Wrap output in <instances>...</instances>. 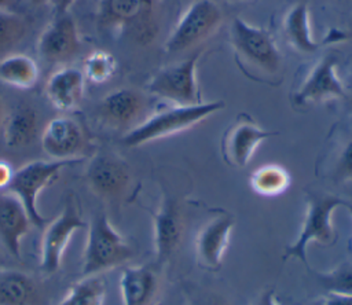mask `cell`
Wrapping results in <instances>:
<instances>
[{"mask_svg":"<svg viewBox=\"0 0 352 305\" xmlns=\"http://www.w3.org/2000/svg\"><path fill=\"white\" fill-rule=\"evenodd\" d=\"M346 209H348V212L351 213V216H352V203H349V202H345V205H344Z\"/></svg>","mask_w":352,"mask_h":305,"instance_id":"40","label":"cell"},{"mask_svg":"<svg viewBox=\"0 0 352 305\" xmlns=\"http://www.w3.org/2000/svg\"><path fill=\"white\" fill-rule=\"evenodd\" d=\"M85 76L77 67H62L54 71L45 84V95L54 107L69 111L82 99Z\"/></svg>","mask_w":352,"mask_h":305,"instance_id":"20","label":"cell"},{"mask_svg":"<svg viewBox=\"0 0 352 305\" xmlns=\"http://www.w3.org/2000/svg\"><path fill=\"white\" fill-rule=\"evenodd\" d=\"M10 3H11V0H0V10H6Z\"/></svg>","mask_w":352,"mask_h":305,"instance_id":"37","label":"cell"},{"mask_svg":"<svg viewBox=\"0 0 352 305\" xmlns=\"http://www.w3.org/2000/svg\"><path fill=\"white\" fill-rule=\"evenodd\" d=\"M26 21L8 10H0V54L8 52L26 34Z\"/></svg>","mask_w":352,"mask_h":305,"instance_id":"28","label":"cell"},{"mask_svg":"<svg viewBox=\"0 0 352 305\" xmlns=\"http://www.w3.org/2000/svg\"><path fill=\"white\" fill-rule=\"evenodd\" d=\"M224 106L226 103L223 100H213L187 106L173 104L172 107L154 111L122 136V144L126 147H138L183 132L220 111Z\"/></svg>","mask_w":352,"mask_h":305,"instance_id":"1","label":"cell"},{"mask_svg":"<svg viewBox=\"0 0 352 305\" xmlns=\"http://www.w3.org/2000/svg\"><path fill=\"white\" fill-rule=\"evenodd\" d=\"M36 60L26 54H10L0 59V81L18 89H29L38 80Z\"/></svg>","mask_w":352,"mask_h":305,"instance_id":"24","label":"cell"},{"mask_svg":"<svg viewBox=\"0 0 352 305\" xmlns=\"http://www.w3.org/2000/svg\"><path fill=\"white\" fill-rule=\"evenodd\" d=\"M320 283L329 293L352 294V264L342 262L331 272L319 275Z\"/></svg>","mask_w":352,"mask_h":305,"instance_id":"29","label":"cell"},{"mask_svg":"<svg viewBox=\"0 0 352 305\" xmlns=\"http://www.w3.org/2000/svg\"><path fill=\"white\" fill-rule=\"evenodd\" d=\"M333 177L341 183H352V137L341 146L336 157Z\"/></svg>","mask_w":352,"mask_h":305,"instance_id":"30","label":"cell"},{"mask_svg":"<svg viewBox=\"0 0 352 305\" xmlns=\"http://www.w3.org/2000/svg\"><path fill=\"white\" fill-rule=\"evenodd\" d=\"M14 174V169L11 168V165L7 161L0 159V190L8 187L11 179Z\"/></svg>","mask_w":352,"mask_h":305,"instance_id":"33","label":"cell"},{"mask_svg":"<svg viewBox=\"0 0 352 305\" xmlns=\"http://www.w3.org/2000/svg\"><path fill=\"white\" fill-rule=\"evenodd\" d=\"M32 221L22 202L11 192L0 195V243L14 257L21 256V243Z\"/></svg>","mask_w":352,"mask_h":305,"instance_id":"18","label":"cell"},{"mask_svg":"<svg viewBox=\"0 0 352 305\" xmlns=\"http://www.w3.org/2000/svg\"><path fill=\"white\" fill-rule=\"evenodd\" d=\"M188 305H232V304L223 294L205 290L194 294L190 298Z\"/></svg>","mask_w":352,"mask_h":305,"instance_id":"31","label":"cell"},{"mask_svg":"<svg viewBox=\"0 0 352 305\" xmlns=\"http://www.w3.org/2000/svg\"><path fill=\"white\" fill-rule=\"evenodd\" d=\"M3 122V100H1V95H0V125Z\"/></svg>","mask_w":352,"mask_h":305,"instance_id":"39","label":"cell"},{"mask_svg":"<svg viewBox=\"0 0 352 305\" xmlns=\"http://www.w3.org/2000/svg\"><path fill=\"white\" fill-rule=\"evenodd\" d=\"M253 305H282V304H279V301L276 300L274 290L268 289L260 294V297L256 300Z\"/></svg>","mask_w":352,"mask_h":305,"instance_id":"34","label":"cell"},{"mask_svg":"<svg viewBox=\"0 0 352 305\" xmlns=\"http://www.w3.org/2000/svg\"><path fill=\"white\" fill-rule=\"evenodd\" d=\"M221 23V11L213 0H195L180 15L172 29L165 51L180 54L190 51L210 37Z\"/></svg>","mask_w":352,"mask_h":305,"instance_id":"6","label":"cell"},{"mask_svg":"<svg viewBox=\"0 0 352 305\" xmlns=\"http://www.w3.org/2000/svg\"><path fill=\"white\" fill-rule=\"evenodd\" d=\"M346 201L336 195H311L307 201L305 216L301 225V229L296 240L285 249L283 260L298 258L305 265L307 260V247L311 242L319 243L323 246H330L337 239V232L333 225V212L338 206H344Z\"/></svg>","mask_w":352,"mask_h":305,"instance_id":"3","label":"cell"},{"mask_svg":"<svg viewBox=\"0 0 352 305\" xmlns=\"http://www.w3.org/2000/svg\"><path fill=\"white\" fill-rule=\"evenodd\" d=\"M201 52L197 51L184 60L169 65L157 71L147 84L151 95L172 102L173 104L187 106L201 103L197 82V65Z\"/></svg>","mask_w":352,"mask_h":305,"instance_id":"7","label":"cell"},{"mask_svg":"<svg viewBox=\"0 0 352 305\" xmlns=\"http://www.w3.org/2000/svg\"><path fill=\"white\" fill-rule=\"evenodd\" d=\"M184 214L175 198L165 196L153 214L154 249L158 262H166L180 247L184 235Z\"/></svg>","mask_w":352,"mask_h":305,"instance_id":"15","label":"cell"},{"mask_svg":"<svg viewBox=\"0 0 352 305\" xmlns=\"http://www.w3.org/2000/svg\"><path fill=\"white\" fill-rule=\"evenodd\" d=\"M41 147L55 161H77L85 148V135L74 118L55 117L43 131Z\"/></svg>","mask_w":352,"mask_h":305,"instance_id":"14","label":"cell"},{"mask_svg":"<svg viewBox=\"0 0 352 305\" xmlns=\"http://www.w3.org/2000/svg\"><path fill=\"white\" fill-rule=\"evenodd\" d=\"M322 305H352V294L329 293Z\"/></svg>","mask_w":352,"mask_h":305,"instance_id":"32","label":"cell"},{"mask_svg":"<svg viewBox=\"0 0 352 305\" xmlns=\"http://www.w3.org/2000/svg\"><path fill=\"white\" fill-rule=\"evenodd\" d=\"M234 225V217L227 213L216 216L202 225L194 245L199 267L208 271H217L221 267Z\"/></svg>","mask_w":352,"mask_h":305,"instance_id":"17","label":"cell"},{"mask_svg":"<svg viewBox=\"0 0 352 305\" xmlns=\"http://www.w3.org/2000/svg\"><path fill=\"white\" fill-rule=\"evenodd\" d=\"M132 246L118 234L104 213L96 214L88 229L82 258L84 276L99 275L132 260Z\"/></svg>","mask_w":352,"mask_h":305,"instance_id":"2","label":"cell"},{"mask_svg":"<svg viewBox=\"0 0 352 305\" xmlns=\"http://www.w3.org/2000/svg\"><path fill=\"white\" fill-rule=\"evenodd\" d=\"M282 34L285 41L300 54H314L326 44L338 43L346 38V34L342 30L331 29L324 38L316 41L311 32L309 10L305 0L297 1L287 10L282 21Z\"/></svg>","mask_w":352,"mask_h":305,"instance_id":"12","label":"cell"},{"mask_svg":"<svg viewBox=\"0 0 352 305\" xmlns=\"http://www.w3.org/2000/svg\"><path fill=\"white\" fill-rule=\"evenodd\" d=\"M85 225L76 203L67 199L60 214L44 227L40 247V269L54 273L59 269L63 253L77 229Z\"/></svg>","mask_w":352,"mask_h":305,"instance_id":"8","label":"cell"},{"mask_svg":"<svg viewBox=\"0 0 352 305\" xmlns=\"http://www.w3.org/2000/svg\"><path fill=\"white\" fill-rule=\"evenodd\" d=\"M37 114L26 103L18 104L7 117L3 128L4 143L11 148L29 146L37 136Z\"/></svg>","mask_w":352,"mask_h":305,"instance_id":"23","label":"cell"},{"mask_svg":"<svg viewBox=\"0 0 352 305\" xmlns=\"http://www.w3.org/2000/svg\"><path fill=\"white\" fill-rule=\"evenodd\" d=\"M151 0H102L99 19L107 27H143L148 22Z\"/></svg>","mask_w":352,"mask_h":305,"instance_id":"21","label":"cell"},{"mask_svg":"<svg viewBox=\"0 0 352 305\" xmlns=\"http://www.w3.org/2000/svg\"><path fill=\"white\" fill-rule=\"evenodd\" d=\"M250 185L258 195L276 196L289 188L290 174L280 165L267 163L252 173Z\"/></svg>","mask_w":352,"mask_h":305,"instance_id":"25","label":"cell"},{"mask_svg":"<svg viewBox=\"0 0 352 305\" xmlns=\"http://www.w3.org/2000/svg\"><path fill=\"white\" fill-rule=\"evenodd\" d=\"M122 305H154L160 279L148 265L126 267L120 278Z\"/></svg>","mask_w":352,"mask_h":305,"instance_id":"19","label":"cell"},{"mask_svg":"<svg viewBox=\"0 0 352 305\" xmlns=\"http://www.w3.org/2000/svg\"><path fill=\"white\" fill-rule=\"evenodd\" d=\"M0 305H45V302L29 275L16 269H0Z\"/></svg>","mask_w":352,"mask_h":305,"instance_id":"22","label":"cell"},{"mask_svg":"<svg viewBox=\"0 0 352 305\" xmlns=\"http://www.w3.org/2000/svg\"><path fill=\"white\" fill-rule=\"evenodd\" d=\"M117 71V59L104 49H95L84 60L82 73L85 80L94 84H103L113 78Z\"/></svg>","mask_w":352,"mask_h":305,"instance_id":"27","label":"cell"},{"mask_svg":"<svg viewBox=\"0 0 352 305\" xmlns=\"http://www.w3.org/2000/svg\"><path fill=\"white\" fill-rule=\"evenodd\" d=\"M87 181L91 190L104 199L124 195L131 183L128 163L110 152L96 154L87 168Z\"/></svg>","mask_w":352,"mask_h":305,"instance_id":"11","label":"cell"},{"mask_svg":"<svg viewBox=\"0 0 352 305\" xmlns=\"http://www.w3.org/2000/svg\"><path fill=\"white\" fill-rule=\"evenodd\" d=\"M74 1H76V0H52L56 15H58V14H65V12H67V10L72 7V4H73Z\"/></svg>","mask_w":352,"mask_h":305,"instance_id":"35","label":"cell"},{"mask_svg":"<svg viewBox=\"0 0 352 305\" xmlns=\"http://www.w3.org/2000/svg\"><path fill=\"white\" fill-rule=\"evenodd\" d=\"M50 0H30V3L32 4H36V5H41V4H45V3H48ZM52 1V0H51Z\"/></svg>","mask_w":352,"mask_h":305,"instance_id":"38","label":"cell"},{"mask_svg":"<svg viewBox=\"0 0 352 305\" xmlns=\"http://www.w3.org/2000/svg\"><path fill=\"white\" fill-rule=\"evenodd\" d=\"M230 41L238 59L267 74H275L282 65V56L271 34L242 18H234L230 26Z\"/></svg>","mask_w":352,"mask_h":305,"instance_id":"4","label":"cell"},{"mask_svg":"<svg viewBox=\"0 0 352 305\" xmlns=\"http://www.w3.org/2000/svg\"><path fill=\"white\" fill-rule=\"evenodd\" d=\"M147 110L148 99L143 92L135 88H120L103 96L98 104V117L107 126L128 132L148 115Z\"/></svg>","mask_w":352,"mask_h":305,"instance_id":"9","label":"cell"},{"mask_svg":"<svg viewBox=\"0 0 352 305\" xmlns=\"http://www.w3.org/2000/svg\"><path fill=\"white\" fill-rule=\"evenodd\" d=\"M76 161H32L22 168L14 170L7 191L15 195L23 205L33 225L45 227V217L37 207V199L41 191L58 179L60 170Z\"/></svg>","mask_w":352,"mask_h":305,"instance_id":"5","label":"cell"},{"mask_svg":"<svg viewBox=\"0 0 352 305\" xmlns=\"http://www.w3.org/2000/svg\"><path fill=\"white\" fill-rule=\"evenodd\" d=\"M344 99H346V106L352 111V80L349 81L348 87L345 88V98Z\"/></svg>","mask_w":352,"mask_h":305,"instance_id":"36","label":"cell"},{"mask_svg":"<svg viewBox=\"0 0 352 305\" xmlns=\"http://www.w3.org/2000/svg\"><path fill=\"white\" fill-rule=\"evenodd\" d=\"M106 284L100 275L84 276L73 283L58 305H103Z\"/></svg>","mask_w":352,"mask_h":305,"instance_id":"26","label":"cell"},{"mask_svg":"<svg viewBox=\"0 0 352 305\" xmlns=\"http://www.w3.org/2000/svg\"><path fill=\"white\" fill-rule=\"evenodd\" d=\"M334 98H345V87L337 74V58L327 54L318 59L293 99L297 104H305Z\"/></svg>","mask_w":352,"mask_h":305,"instance_id":"10","label":"cell"},{"mask_svg":"<svg viewBox=\"0 0 352 305\" xmlns=\"http://www.w3.org/2000/svg\"><path fill=\"white\" fill-rule=\"evenodd\" d=\"M227 1H242V0H227Z\"/></svg>","mask_w":352,"mask_h":305,"instance_id":"41","label":"cell"},{"mask_svg":"<svg viewBox=\"0 0 352 305\" xmlns=\"http://www.w3.org/2000/svg\"><path fill=\"white\" fill-rule=\"evenodd\" d=\"M274 135H276V132L267 131L252 120H238L223 136V159L234 168H245L252 159L256 148Z\"/></svg>","mask_w":352,"mask_h":305,"instance_id":"16","label":"cell"},{"mask_svg":"<svg viewBox=\"0 0 352 305\" xmlns=\"http://www.w3.org/2000/svg\"><path fill=\"white\" fill-rule=\"evenodd\" d=\"M78 49V30L76 22L67 12L58 14L41 32L37 43L38 55L50 63L67 62Z\"/></svg>","mask_w":352,"mask_h":305,"instance_id":"13","label":"cell"}]
</instances>
